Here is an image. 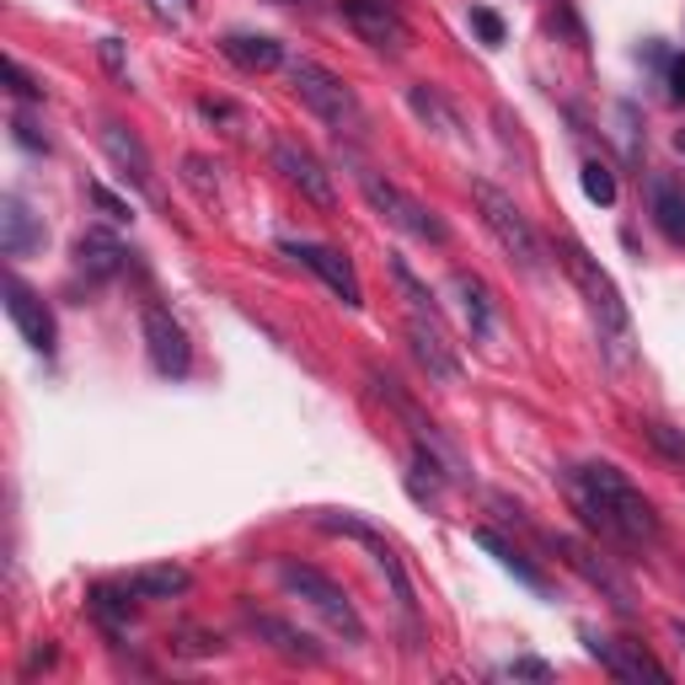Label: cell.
<instances>
[{"label":"cell","mask_w":685,"mask_h":685,"mask_svg":"<svg viewBox=\"0 0 685 685\" xmlns=\"http://www.w3.org/2000/svg\"><path fill=\"white\" fill-rule=\"evenodd\" d=\"M562 493L573 503V514L622 541V547H643V541H659V509L643 499V488L626 477L622 466L611 461H584V466H567L562 472Z\"/></svg>","instance_id":"cell-1"},{"label":"cell","mask_w":685,"mask_h":685,"mask_svg":"<svg viewBox=\"0 0 685 685\" xmlns=\"http://www.w3.org/2000/svg\"><path fill=\"white\" fill-rule=\"evenodd\" d=\"M562 252V268H567V279L578 284V295L589 301V316H595V327H600V338L616 348V359H626V343H632V316L622 306V290H616V279L584 252V242H573V236H562L558 242Z\"/></svg>","instance_id":"cell-2"},{"label":"cell","mask_w":685,"mask_h":685,"mask_svg":"<svg viewBox=\"0 0 685 685\" xmlns=\"http://www.w3.org/2000/svg\"><path fill=\"white\" fill-rule=\"evenodd\" d=\"M472 204H477V215H482V225H488V236L503 247V257L514 262V268H525L530 279H541L547 273V257H541V236H536V225L519 215V204L493 183H472Z\"/></svg>","instance_id":"cell-3"},{"label":"cell","mask_w":685,"mask_h":685,"mask_svg":"<svg viewBox=\"0 0 685 685\" xmlns=\"http://www.w3.org/2000/svg\"><path fill=\"white\" fill-rule=\"evenodd\" d=\"M290 86L301 91V102H306L332 134H359V129H365V108H359L354 86H348L343 75H332L327 64L290 60Z\"/></svg>","instance_id":"cell-4"},{"label":"cell","mask_w":685,"mask_h":685,"mask_svg":"<svg viewBox=\"0 0 685 685\" xmlns=\"http://www.w3.org/2000/svg\"><path fill=\"white\" fill-rule=\"evenodd\" d=\"M279 584H284L290 595H301V600H306V606H311L316 616L332 626L338 637H348V643H365V616L354 611V600L343 595V584H332L321 567L284 558V562H279Z\"/></svg>","instance_id":"cell-5"},{"label":"cell","mask_w":685,"mask_h":685,"mask_svg":"<svg viewBox=\"0 0 685 685\" xmlns=\"http://www.w3.org/2000/svg\"><path fill=\"white\" fill-rule=\"evenodd\" d=\"M354 178H359V193L370 198L375 215H386V225H396L402 236H413V242H435V247L450 236V231H444V220L429 215L413 193H402L391 178H380V172H370V167H354Z\"/></svg>","instance_id":"cell-6"},{"label":"cell","mask_w":685,"mask_h":685,"mask_svg":"<svg viewBox=\"0 0 685 685\" xmlns=\"http://www.w3.org/2000/svg\"><path fill=\"white\" fill-rule=\"evenodd\" d=\"M547 547H552V552H558V558L567 562V567H573V573H578L589 589H600V595H606V600H611L622 616H632V611H637V600H632V584H626L622 573L600 558L589 541H578V536H558V530H552V536H547Z\"/></svg>","instance_id":"cell-7"},{"label":"cell","mask_w":685,"mask_h":685,"mask_svg":"<svg viewBox=\"0 0 685 685\" xmlns=\"http://www.w3.org/2000/svg\"><path fill=\"white\" fill-rule=\"evenodd\" d=\"M316 525L321 530H332V536H348V541H359V547H370L375 562L386 567V578H391V589H396V606H402V616L413 622V584H407V573H402V562L391 552V541L375 530L370 519H359V514H338V509H327V514H316Z\"/></svg>","instance_id":"cell-8"},{"label":"cell","mask_w":685,"mask_h":685,"mask_svg":"<svg viewBox=\"0 0 685 685\" xmlns=\"http://www.w3.org/2000/svg\"><path fill=\"white\" fill-rule=\"evenodd\" d=\"M279 252L284 257H295V262H306L316 279L348 306V311H359L365 306V284H359V273H354V262L343 257V252H332V247H321V242H295V236H284L279 242Z\"/></svg>","instance_id":"cell-9"},{"label":"cell","mask_w":685,"mask_h":685,"mask_svg":"<svg viewBox=\"0 0 685 685\" xmlns=\"http://www.w3.org/2000/svg\"><path fill=\"white\" fill-rule=\"evenodd\" d=\"M273 172L295 187L301 198H311L316 209H338V193H332V172L316 161L301 139H273Z\"/></svg>","instance_id":"cell-10"},{"label":"cell","mask_w":685,"mask_h":685,"mask_svg":"<svg viewBox=\"0 0 685 685\" xmlns=\"http://www.w3.org/2000/svg\"><path fill=\"white\" fill-rule=\"evenodd\" d=\"M338 11H343V22L359 33V44H370L380 54L407 49V22H402V11H396L391 0H338Z\"/></svg>","instance_id":"cell-11"},{"label":"cell","mask_w":685,"mask_h":685,"mask_svg":"<svg viewBox=\"0 0 685 685\" xmlns=\"http://www.w3.org/2000/svg\"><path fill=\"white\" fill-rule=\"evenodd\" d=\"M584 648H589V659H600V670L606 675H616V681H670V670L643 648V643H626V637H600V632H584Z\"/></svg>","instance_id":"cell-12"},{"label":"cell","mask_w":685,"mask_h":685,"mask_svg":"<svg viewBox=\"0 0 685 685\" xmlns=\"http://www.w3.org/2000/svg\"><path fill=\"white\" fill-rule=\"evenodd\" d=\"M139 327H145V348H150V365H156V375H167V380H183L187 365H193V348H187V332L172 321V311H167V306H145Z\"/></svg>","instance_id":"cell-13"},{"label":"cell","mask_w":685,"mask_h":685,"mask_svg":"<svg viewBox=\"0 0 685 685\" xmlns=\"http://www.w3.org/2000/svg\"><path fill=\"white\" fill-rule=\"evenodd\" d=\"M5 316L16 321V332L27 338V348H38L44 359L54 354V343H60L54 316H49V306H44V295H38V290H27L16 273H5Z\"/></svg>","instance_id":"cell-14"},{"label":"cell","mask_w":685,"mask_h":685,"mask_svg":"<svg viewBox=\"0 0 685 685\" xmlns=\"http://www.w3.org/2000/svg\"><path fill=\"white\" fill-rule=\"evenodd\" d=\"M407 338H413V359L424 365L429 380H439V386H461V359H455V343L444 338V327L413 316V321H407Z\"/></svg>","instance_id":"cell-15"},{"label":"cell","mask_w":685,"mask_h":685,"mask_svg":"<svg viewBox=\"0 0 685 685\" xmlns=\"http://www.w3.org/2000/svg\"><path fill=\"white\" fill-rule=\"evenodd\" d=\"M44 242H49V231H44V220L27 209V198H22V193H5V198H0V252H5V257H33Z\"/></svg>","instance_id":"cell-16"},{"label":"cell","mask_w":685,"mask_h":685,"mask_svg":"<svg viewBox=\"0 0 685 685\" xmlns=\"http://www.w3.org/2000/svg\"><path fill=\"white\" fill-rule=\"evenodd\" d=\"M102 150H108V161L124 172L129 183L139 187L145 198H156V167H150V150L139 145V134L124 124H102Z\"/></svg>","instance_id":"cell-17"},{"label":"cell","mask_w":685,"mask_h":685,"mask_svg":"<svg viewBox=\"0 0 685 685\" xmlns=\"http://www.w3.org/2000/svg\"><path fill=\"white\" fill-rule=\"evenodd\" d=\"M247 626L257 643H268L279 659H290V664H321V648H316V637H306L301 626L279 622V616H262V611H247Z\"/></svg>","instance_id":"cell-18"},{"label":"cell","mask_w":685,"mask_h":685,"mask_svg":"<svg viewBox=\"0 0 685 685\" xmlns=\"http://www.w3.org/2000/svg\"><path fill=\"white\" fill-rule=\"evenodd\" d=\"M124 257L129 252L113 231H81V236H75V273H86L91 284L113 279V273L124 268Z\"/></svg>","instance_id":"cell-19"},{"label":"cell","mask_w":685,"mask_h":685,"mask_svg":"<svg viewBox=\"0 0 685 685\" xmlns=\"http://www.w3.org/2000/svg\"><path fill=\"white\" fill-rule=\"evenodd\" d=\"M220 54L236 64V70H247V75H262V70H279V64H284V44L268 38V33H225V38H220Z\"/></svg>","instance_id":"cell-20"},{"label":"cell","mask_w":685,"mask_h":685,"mask_svg":"<svg viewBox=\"0 0 685 685\" xmlns=\"http://www.w3.org/2000/svg\"><path fill=\"white\" fill-rule=\"evenodd\" d=\"M648 215H653V225H659L675 247H685V183L653 178V183H648Z\"/></svg>","instance_id":"cell-21"},{"label":"cell","mask_w":685,"mask_h":685,"mask_svg":"<svg viewBox=\"0 0 685 685\" xmlns=\"http://www.w3.org/2000/svg\"><path fill=\"white\" fill-rule=\"evenodd\" d=\"M187 584V567H178V562H150V567H134L124 578V589L134 595V600H172V595H183Z\"/></svg>","instance_id":"cell-22"},{"label":"cell","mask_w":685,"mask_h":685,"mask_svg":"<svg viewBox=\"0 0 685 685\" xmlns=\"http://www.w3.org/2000/svg\"><path fill=\"white\" fill-rule=\"evenodd\" d=\"M455 295H461V311H466V327H472V338H493V327H499V311H493V290L477 279V273H455Z\"/></svg>","instance_id":"cell-23"},{"label":"cell","mask_w":685,"mask_h":685,"mask_svg":"<svg viewBox=\"0 0 685 685\" xmlns=\"http://www.w3.org/2000/svg\"><path fill=\"white\" fill-rule=\"evenodd\" d=\"M386 268H391V279H396V290H402V301H407V311L418 316V321H435V327H439L435 295H429V290H424V279L407 268V257H402V252H386Z\"/></svg>","instance_id":"cell-24"},{"label":"cell","mask_w":685,"mask_h":685,"mask_svg":"<svg viewBox=\"0 0 685 685\" xmlns=\"http://www.w3.org/2000/svg\"><path fill=\"white\" fill-rule=\"evenodd\" d=\"M477 547H482V552H493V558H499V567H509V573H514V578H519L525 589L547 595V573H541L536 562H525V552H514V547L503 541L499 530H477Z\"/></svg>","instance_id":"cell-25"},{"label":"cell","mask_w":685,"mask_h":685,"mask_svg":"<svg viewBox=\"0 0 685 685\" xmlns=\"http://www.w3.org/2000/svg\"><path fill=\"white\" fill-rule=\"evenodd\" d=\"M129 600H134V595H129L124 584H119V589H108V584H97V589L86 595V606H91V616H97V622L108 626L113 637H124V632H129V622H134V606H129Z\"/></svg>","instance_id":"cell-26"},{"label":"cell","mask_w":685,"mask_h":685,"mask_svg":"<svg viewBox=\"0 0 685 685\" xmlns=\"http://www.w3.org/2000/svg\"><path fill=\"white\" fill-rule=\"evenodd\" d=\"M407 108L424 119V124L435 129V134H444V139H455L461 134V119H455V108L439 97L435 86H407Z\"/></svg>","instance_id":"cell-27"},{"label":"cell","mask_w":685,"mask_h":685,"mask_svg":"<svg viewBox=\"0 0 685 685\" xmlns=\"http://www.w3.org/2000/svg\"><path fill=\"white\" fill-rule=\"evenodd\" d=\"M578 183H584V198H589V204H600V209L616 204V172H611L606 161H584V167H578Z\"/></svg>","instance_id":"cell-28"},{"label":"cell","mask_w":685,"mask_h":685,"mask_svg":"<svg viewBox=\"0 0 685 685\" xmlns=\"http://www.w3.org/2000/svg\"><path fill=\"white\" fill-rule=\"evenodd\" d=\"M86 198H91V204H97V209H102V215H108L113 225H129V220H134V204H129V198H119L113 187L86 183Z\"/></svg>","instance_id":"cell-29"},{"label":"cell","mask_w":685,"mask_h":685,"mask_svg":"<svg viewBox=\"0 0 685 685\" xmlns=\"http://www.w3.org/2000/svg\"><path fill=\"white\" fill-rule=\"evenodd\" d=\"M183 183L193 187L204 204H215V198H220V187H215V167H209L204 156H187V161H183Z\"/></svg>","instance_id":"cell-30"},{"label":"cell","mask_w":685,"mask_h":685,"mask_svg":"<svg viewBox=\"0 0 685 685\" xmlns=\"http://www.w3.org/2000/svg\"><path fill=\"white\" fill-rule=\"evenodd\" d=\"M648 439H653V450H659L664 461L685 466V429H675V424H648Z\"/></svg>","instance_id":"cell-31"},{"label":"cell","mask_w":685,"mask_h":685,"mask_svg":"<svg viewBox=\"0 0 685 685\" xmlns=\"http://www.w3.org/2000/svg\"><path fill=\"white\" fill-rule=\"evenodd\" d=\"M11 139H16L22 150H33V156H49V134H38V124H33L27 113H11Z\"/></svg>","instance_id":"cell-32"},{"label":"cell","mask_w":685,"mask_h":685,"mask_svg":"<svg viewBox=\"0 0 685 685\" xmlns=\"http://www.w3.org/2000/svg\"><path fill=\"white\" fill-rule=\"evenodd\" d=\"M472 27H477V38H482L488 49H499V44H503V16H499V11H488V5H472Z\"/></svg>","instance_id":"cell-33"},{"label":"cell","mask_w":685,"mask_h":685,"mask_svg":"<svg viewBox=\"0 0 685 685\" xmlns=\"http://www.w3.org/2000/svg\"><path fill=\"white\" fill-rule=\"evenodd\" d=\"M5 81H11V91H16V97H27V102H38V97H44V86L22 70V60H5Z\"/></svg>","instance_id":"cell-34"},{"label":"cell","mask_w":685,"mask_h":685,"mask_svg":"<svg viewBox=\"0 0 685 685\" xmlns=\"http://www.w3.org/2000/svg\"><path fill=\"white\" fill-rule=\"evenodd\" d=\"M503 675L509 681H552V664H541V659H509Z\"/></svg>","instance_id":"cell-35"},{"label":"cell","mask_w":685,"mask_h":685,"mask_svg":"<svg viewBox=\"0 0 685 685\" xmlns=\"http://www.w3.org/2000/svg\"><path fill=\"white\" fill-rule=\"evenodd\" d=\"M97 54H102V64H108L119 81L129 75V60H124V44H119V38H102V44H97Z\"/></svg>","instance_id":"cell-36"},{"label":"cell","mask_w":685,"mask_h":685,"mask_svg":"<svg viewBox=\"0 0 685 685\" xmlns=\"http://www.w3.org/2000/svg\"><path fill=\"white\" fill-rule=\"evenodd\" d=\"M150 11H156L161 22H187V16H193V0H150Z\"/></svg>","instance_id":"cell-37"},{"label":"cell","mask_w":685,"mask_h":685,"mask_svg":"<svg viewBox=\"0 0 685 685\" xmlns=\"http://www.w3.org/2000/svg\"><path fill=\"white\" fill-rule=\"evenodd\" d=\"M49 664H54V643H44V648H33L22 670H27V675H38V670H49Z\"/></svg>","instance_id":"cell-38"},{"label":"cell","mask_w":685,"mask_h":685,"mask_svg":"<svg viewBox=\"0 0 685 685\" xmlns=\"http://www.w3.org/2000/svg\"><path fill=\"white\" fill-rule=\"evenodd\" d=\"M670 97H675V102H685V54H675V60H670Z\"/></svg>","instance_id":"cell-39"},{"label":"cell","mask_w":685,"mask_h":685,"mask_svg":"<svg viewBox=\"0 0 685 685\" xmlns=\"http://www.w3.org/2000/svg\"><path fill=\"white\" fill-rule=\"evenodd\" d=\"M198 113H204V119H236V108H231V102H220V97H204V102H198Z\"/></svg>","instance_id":"cell-40"},{"label":"cell","mask_w":685,"mask_h":685,"mask_svg":"<svg viewBox=\"0 0 685 685\" xmlns=\"http://www.w3.org/2000/svg\"><path fill=\"white\" fill-rule=\"evenodd\" d=\"M670 632H675V643L685 648V622H670Z\"/></svg>","instance_id":"cell-41"},{"label":"cell","mask_w":685,"mask_h":685,"mask_svg":"<svg viewBox=\"0 0 685 685\" xmlns=\"http://www.w3.org/2000/svg\"><path fill=\"white\" fill-rule=\"evenodd\" d=\"M675 150H685V129H681V134H675Z\"/></svg>","instance_id":"cell-42"}]
</instances>
